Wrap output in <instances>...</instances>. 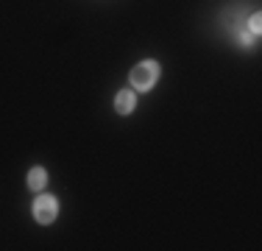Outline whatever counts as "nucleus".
<instances>
[{"label": "nucleus", "instance_id": "obj_2", "mask_svg": "<svg viewBox=\"0 0 262 251\" xmlns=\"http://www.w3.org/2000/svg\"><path fill=\"white\" fill-rule=\"evenodd\" d=\"M56 212H59V206H56V198L53 196H39L34 201V218L39 223H53Z\"/></svg>", "mask_w": 262, "mask_h": 251}, {"label": "nucleus", "instance_id": "obj_1", "mask_svg": "<svg viewBox=\"0 0 262 251\" xmlns=\"http://www.w3.org/2000/svg\"><path fill=\"white\" fill-rule=\"evenodd\" d=\"M159 78V65L157 61H140V65L131 70V87L134 90H151Z\"/></svg>", "mask_w": 262, "mask_h": 251}, {"label": "nucleus", "instance_id": "obj_4", "mask_svg": "<svg viewBox=\"0 0 262 251\" xmlns=\"http://www.w3.org/2000/svg\"><path fill=\"white\" fill-rule=\"evenodd\" d=\"M45 184H48L45 168H31V173H28V187H31V190H42Z\"/></svg>", "mask_w": 262, "mask_h": 251}, {"label": "nucleus", "instance_id": "obj_5", "mask_svg": "<svg viewBox=\"0 0 262 251\" xmlns=\"http://www.w3.org/2000/svg\"><path fill=\"white\" fill-rule=\"evenodd\" d=\"M248 28H251L254 36L259 34V14H251V20H248Z\"/></svg>", "mask_w": 262, "mask_h": 251}, {"label": "nucleus", "instance_id": "obj_3", "mask_svg": "<svg viewBox=\"0 0 262 251\" xmlns=\"http://www.w3.org/2000/svg\"><path fill=\"white\" fill-rule=\"evenodd\" d=\"M134 106H137V98H134V92H131V90L117 92V98H115V109L120 112V115H131V112H134Z\"/></svg>", "mask_w": 262, "mask_h": 251}]
</instances>
